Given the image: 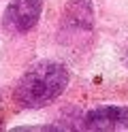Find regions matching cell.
<instances>
[{
  "label": "cell",
  "mask_w": 128,
  "mask_h": 132,
  "mask_svg": "<svg viewBox=\"0 0 128 132\" xmlns=\"http://www.w3.org/2000/svg\"><path fill=\"white\" fill-rule=\"evenodd\" d=\"M81 128L92 130V132L126 130L128 128V106H119V104L96 106V109H92L83 115Z\"/></svg>",
  "instance_id": "obj_3"
},
{
  "label": "cell",
  "mask_w": 128,
  "mask_h": 132,
  "mask_svg": "<svg viewBox=\"0 0 128 132\" xmlns=\"http://www.w3.org/2000/svg\"><path fill=\"white\" fill-rule=\"evenodd\" d=\"M71 81L68 68L58 60H39L15 83V102L24 109H45L64 94Z\"/></svg>",
  "instance_id": "obj_1"
},
{
  "label": "cell",
  "mask_w": 128,
  "mask_h": 132,
  "mask_svg": "<svg viewBox=\"0 0 128 132\" xmlns=\"http://www.w3.org/2000/svg\"><path fill=\"white\" fill-rule=\"evenodd\" d=\"M94 26V9L90 0H71L64 13V30L68 34L90 32Z\"/></svg>",
  "instance_id": "obj_4"
},
{
  "label": "cell",
  "mask_w": 128,
  "mask_h": 132,
  "mask_svg": "<svg viewBox=\"0 0 128 132\" xmlns=\"http://www.w3.org/2000/svg\"><path fill=\"white\" fill-rule=\"evenodd\" d=\"M43 0H11L2 15V26L11 34H26L39 23Z\"/></svg>",
  "instance_id": "obj_2"
}]
</instances>
